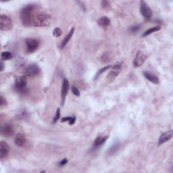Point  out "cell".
<instances>
[{
	"instance_id": "1",
	"label": "cell",
	"mask_w": 173,
	"mask_h": 173,
	"mask_svg": "<svg viewBox=\"0 0 173 173\" xmlns=\"http://www.w3.org/2000/svg\"><path fill=\"white\" fill-rule=\"evenodd\" d=\"M34 5H28L24 7L20 11V19L21 22L25 26H30L33 25V20L34 16H33V12L34 11Z\"/></svg>"
},
{
	"instance_id": "2",
	"label": "cell",
	"mask_w": 173,
	"mask_h": 173,
	"mask_svg": "<svg viewBox=\"0 0 173 173\" xmlns=\"http://www.w3.org/2000/svg\"><path fill=\"white\" fill-rule=\"evenodd\" d=\"M51 17L47 14H39L33 18V25L37 27H44L50 25Z\"/></svg>"
},
{
	"instance_id": "3",
	"label": "cell",
	"mask_w": 173,
	"mask_h": 173,
	"mask_svg": "<svg viewBox=\"0 0 173 173\" xmlns=\"http://www.w3.org/2000/svg\"><path fill=\"white\" fill-rule=\"evenodd\" d=\"M12 28V21L6 15H1L0 16V29L6 31Z\"/></svg>"
},
{
	"instance_id": "4",
	"label": "cell",
	"mask_w": 173,
	"mask_h": 173,
	"mask_svg": "<svg viewBox=\"0 0 173 173\" xmlns=\"http://www.w3.org/2000/svg\"><path fill=\"white\" fill-rule=\"evenodd\" d=\"M121 70H122V63L118 62L115 64L110 72L108 74L107 79L109 81H114L118 77V75L120 73Z\"/></svg>"
},
{
	"instance_id": "5",
	"label": "cell",
	"mask_w": 173,
	"mask_h": 173,
	"mask_svg": "<svg viewBox=\"0 0 173 173\" xmlns=\"http://www.w3.org/2000/svg\"><path fill=\"white\" fill-rule=\"evenodd\" d=\"M27 86V80L25 75L21 76L16 81L15 83V88H16L18 92L23 93L26 91Z\"/></svg>"
},
{
	"instance_id": "6",
	"label": "cell",
	"mask_w": 173,
	"mask_h": 173,
	"mask_svg": "<svg viewBox=\"0 0 173 173\" xmlns=\"http://www.w3.org/2000/svg\"><path fill=\"white\" fill-rule=\"evenodd\" d=\"M140 12L145 19L150 20L153 16V12L151 8L148 6L147 3L141 1L140 3Z\"/></svg>"
},
{
	"instance_id": "7",
	"label": "cell",
	"mask_w": 173,
	"mask_h": 173,
	"mask_svg": "<svg viewBox=\"0 0 173 173\" xmlns=\"http://www.w3.org/2000/svg\"><path fill=\"white\" fill-rule=\"evenodd\" d=\"M26 45L27 53L31 54L38 49L39 43L37 39H27L26 40Z\"/></svg>"
},
{
	"instance_id": "8",
	"label": "cell",
	"mask_w": 173,
	"mask_h": 173,
	"mask_svg": "<svg viewBox=\"0 0 173 173\" xmlns=\"http://www.w3.org/2000/svg\"><path fill=\"white\" fill-rule=\"evenodd\" d=\"M0 131H1L2 135L8 137L14 134V126L12 124L5 123L2 125Z\"/></svg>"
},
{
	"instance_id": "9",
	"label": "cell",
	"mask_w": 173,
	"mask_h": 173,
	"mask_svg": "<svg viewBox=\"0 0 173 173\" xmlns=\"http://www.w3.org/2000/svg\"><path fill=\"white\" fill-rule=\"evenodd\" d=\"M146 59H147L146 55H145L144 52L139 51L136 54L135 60L134 61H133V65H134V66L136 68L140 67V66L144 64Z\"/></svg>"
},
{
	"instance_id": "10",
	"label": "cell",
	"mask_w": 173,
	"mask_h": 173,
	"mask_svg": "<svg viewBox=\"0 0 173 173\" xmlns=\"http://www.w3.org/2000/svg\"><path fill=\"white\" fill-rule=\"evenodd\" d=\"M39 71H40V68L39 66L35 64H33L27 66L25 71V75L26 77H33L39 74Z\"/></svg>"
},
{
	"instance_id": "11",
	"label": "cell",
	"mask_w": 173,
	"mask_h": 173,
	"mask_svg": "<svg viewBox=\"0 0 173 173\" xmlns=\"http://www.w3.org/2000/svg\"><path fill=\"white\" fill-rule=\"evenodd\" d=\"M70 88V84L66 78H64L62 86V91H61V98H62V105H64L65 102V99L67 95L68 90Z\"/></svg>"
},
{
	"instance_id": "12",
	"label": "cell",
	"mask_w": 173,
	"mask_h": 173,
	"mask_svg": "<svg viewBox=\"0 0 173 173\" xmlns=\"http://www.w3.org/2000/svg\"><path fill=\"white\" fill-rule=\"evenodd\" d=\"M172 137H173V131L172 130H168V131L162 133V134L160 135L158 140L159 146L161 145H162L163 144H164V143L168 141L169 140H171V139L172 138Z\"/></svg>"
},
{
	"instance_id": "13",
	"label": "cell",
	"mask_w": 173,
	"mask_h": 173,
	"mask_svg": "<svg viewBox=\"0 0 173 173\" xmlns=\"http://www.w3.org/2000/svg\"><path fill=\"white\" fill-rule=\"evenodd\" d=\"M10 147L7 143L4 141L0 142V157H1V159L6 157L10 152Z\"/></svg>"
},
{
	"instance_id": "14",
	"label": "cell",
	"mask_w": 173,
	"mask_h": 173,
	"mask_svg": "<svg viewBox=\"0 0 173 173\" xmlns=\"http://www.w3.org/2000/svg\"><path fill=\"white\" fill-rule=\"evenodd\" d=\"M143 74H144V77L147 78V79L151 82V83H152L155 85H158L160 83V80H159V78L157 77V76L152 73V72H147V71H145L143 72Z\"/></svg>"
},
{
	"instance_id": "15",
	"label": "cell",
	"mask_w": 173,
	"mask_h": 173,
	"mask_svg": "<svg viewBox=\"0 0 173 173\" xmlns=\"http://www.w3.org/2000/svg\"><path fill=\"white\" fill-rule=\"evenodd\" d=\"M14 142L15 144H16L18 147H23L26 144L25 136L22 133H18L16 137H15Z\"/></svg>"
},
{
	"instance_id": "16",
	"label": "cell",
	"mask_w": 173,
	"mask_h": 173,
	"mask_svg": "<svg viewBox=\"0 0 173 173\" xmlns=\"http://www.w3.org/2000/svg\"><path fill=\"white\" fill-rule=\"evenodd\" d=\"M108 139V137L106 136V137H102V136H99L98 137H97L95 141H94L93 143V147L94 148H98L99 147H101L102 145L104 144V143L106 141V140Z\"/></svg>"
},
{
	"instance_id": "17",
	"label": "cell",
	"mask_w": 173,
	"mask_h": 173,
	"mask_svg": "<svg viewBox=\"0 0 173 173\" xmlns=\"http://www.w3.org/2000/svg\"><path fill=\"white\" fill-rule=\"evenodd\" d=\"M74 32V27H72V28L71 29V31H70V32L68 33V34L66 36L64 39H63L61 45H60V48H61V49H63V48L68 44L69 41L71 39L72 35H73Z\"/></svg>"
},
{
	"instance_id": "18",
	"label": "cell",
	"mask_w": 173,
	"mask_h": 173,
	"mask_svg": "<svg viewBox=\"0 0 173 173\" xmlns=\"http://www.w3.org/2000/svg\"><path fill=\"white\" fill-rule=\"evenodd\" d=\"M98 24L99 26L106 28L110 25V20L107 16H102L98 19Z\"/></svg>"
},
{
	"instance_id": "19",
	"label": "cell",
	"mask_w": 173,
	"mask_h": 173,
	"mask_svg": "<svg viewBox=\"0 0 173 173\" xmlns=\"http://www.w3.org/2000/svg\"><path fill=\"white\" fill-rule=\"evenodd\" d=\"M161 29V27L159 26H154V27H152V28H151L150 29H148L147 31H145L144 34H143V37H147V36L148 35H150L151 34H152V33H155V32H157V31H160V30Z\"/></svg>"
},
{
	"instance_id": "20",
	"label": "cell",
	"mask_w": 173,
	"mask_h": 173,
	"mask_svg": "<svg viewBox=\"0 0 173 173\" xmlns=\"http://www.w3.org/2000/svg\"><path fill=\"white\" fill-rule=\"evenodd\" d=\"M120 148V144L119 143H116V144H115L114 145H112V146L110 148V150L108 151V154L109 155H113L116 152L118 151Z\"/></svg>"
},
{
	"instance_id": "21",
	"label": "cell",
	"mask_w": 173,
	"mask_h": 173,
	"mask_svg": "<svg viewBox=\"0 0 173 173\" xmlns=\"http://www.w3.org/2000/svg\"><path fill=\"white\" fill-rule=\"evenodd\" d=\"M12 57V54L10 51H4L1 54V60H9Z\"/></svg>"
},
{
	"instance_id": "22",
	"label": "cell",
	"mask_w": 173,
	"mask_h": 173,
	"mask_svg": "<svg viewBox=\"0 0 173 173\" xmlns=\"http://www.w3.org/2000/svg\"><path fill=\"white\" fill-rule=\"evenodd\" d=\"M76 121V117L74 116H68V117H65V118H62L61 120L62 123H64V122H68L69 124L71 125H72L74 124Z\"/></svg>"
},
{
	"instance_id": "23",
	"label": "cell",
	"mask_w": 173,
	"mask_h": 173,
	"mask_svg": "<svg viewBox=\"0 0 173 173\" xmlns=\"http://www.w3.org/2000/svg\"><path fill=\"white\" fill-rule=\"evenodd\" d=\"M111 67H112L111 65H108V66H105V67H104V68L99 69L98 72H97V74H95V78H94V80H96L97 78H98V77H99L100 75H101L102 73H104V72H105L106 71H108V70L110 69Z\"/></svg>"
},
{
	"instance_id": "24",
	"label": "cell",
	"mask_w": 173,
	"mask_h": 173,
	"mask_svg": "<svg viewBox=\"0 0 173 173\" xmlns=\"http://www.w3.org/2000/svg\"><path fill=\"white\" fill-rule=\"evenodd\" d=\"M141 29V26L139 25H135V26H130L129 29V31L130 33H133V34H135V33H137L139 31V29Z\"/></svg>"
},
{
	"instance_id": "25",
	"label": "cell",
	"mask_w": 173,
	"mask_h": 173,
	"mask_svg": "<svg viewBox=\"0 0 173 173\" xmlns=\"http://www.w3.org/2000/svg\"><path fill=\"white\" fill-rule=\"evenodd\" d=\"M62 34V31L60 28H56L53 31V35L56 37H59Z\"/></svg>"
},
{
	"instance_id": "26",
	"label": "cell",
	"mask_w": 173,
	"mask_h": 173,
	"mask_svg": "<svg viewBox=\"0 0 173 173\" xmlns=\"http://www.w3.org/2000/svg\"><path fill=\"white\" fill-rule=\"evenodd\" d=\"M60 118V108H57V111H56V113L55 116H54V119H53V123H57V121L59 120Z\"/></svg>"
},
{
	"instance_id": "27",
	"label": "cell",
	"mask_w": 173,
	"mask_h": 173,
	"mask_svg": "<svg viewBox=\"0 0 173 173\" xmlns=\"http://www.w3.org/2000/svg\"><path fill=\"white\" fill-rule=\"evenodd\" d=\"M71 91H72V93H73L74 95L77 96V97H79V96H80V92H79V90H78V88H77V87H76V86L72 85V87H71Z\"/></svg>"
},
{
	"instance_id": "28",
	"label": "cell",
	"mask_w": 173,
	"mask_h": 173,
	"mask_svg": "<svg viewBox=\"0 0 173 173\" xmlns=\"http://www.w3.org/2000/svg\"><path fill=\"white\" fill-rule=\"evenodd\" d=\"M6 105H7L6 99H5V98H4V97L1 95V97H0V106L2 108Z\"/></svg>"
},
{
	"instance_id": "29",
	"label": "cell",
	"mask_w": 173,
	"mask_h": 173,
	"mask_svg": "<svg viewBox=\"0 0 173 173\" xmlns=\"http://www.w3.org/2000/svg\"><path fill=\"white\" fill-rule=\"evenodd\" d=\"M110 6V2H108V1L102 2V7L104 9H108Z\"/></svg>"
},
{
	"instance_id": "30",
	"label": "cell",
	"mask_w": 173,
	"mask_h": 173,
	"mask_svg": "<svg viewBox=\"0 0 173 173\" xmlns=\"http://www.w3.org/2000/svg\"><path fill=\"white\" fill-rule=\"evenodd\" d=\"M101 59H102V61L104 62L109 61L108 55V54H103L102 57H101Z\"/></svg>"
},
{
	"instance_id": "31",
	"label": "cell",
	"mask_w": 173,
	"mask_h": 173,
	"mask_svg": "<svg viewBox=\"0 0 173 173\" xmlns=\"http://www.w3.org/2000/svg\"><path fill=\"white\" fill-rule=\"evenodd\" d=\"M67 163H68V160L66 159V158H64V159H63V160L61 161V162H60L59 165H60V166H63L66 165Z\"/></svg>"
},
{
	"instance_id": "32",
	"label": "cell",
	"mask_w": 173,
	"mask_h": 173,
	"mask_svg": "<svg viewBox=\"0 0 173 173\" xmlns=\"http://www.w3.org/2000/svg\"><path fill=\"white\" fill-rule=\"evenodd\" d=\"M4 70V64L3 62V61H1L0 63V71L2 72Z\"/></svg>"
}]
</instances>
